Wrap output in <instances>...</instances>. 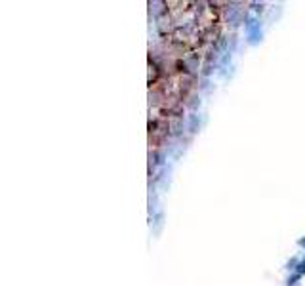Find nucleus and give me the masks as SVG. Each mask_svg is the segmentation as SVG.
<instances>
[{
    "label": "nucleus",
    "mask_w": 305,
    "mask_h": 286,
    "mask_svg": "<svg viewBox=\"0 0 305 286\" xmlns=\"http://www.w3.org/2000/svg\"><path fill=\"white\" fill-rule=\"evenodd\" d=\"M246 33H248V40L252 44H256L259 38H261V25L258 19H248L246 23Z\"/></svg>",
    "instance_id": "f257e3e1"
},
{
    "label": "nucleus",
    "mask_w": 305,
    "mask_h": 286,
    "mask_svg": "<svg viewBox=\"0 0 305 286\" xmlns=\"http://www.w3.org/2000/svg\"><path fill=\"white\" fill-rule=\"evenodd\" d=\"M189 130H191V132H197L198 130V117L197 115H191V117H189Z\"/></svg>",
    "instance_id": "f03ea898"
}]
</instances>
